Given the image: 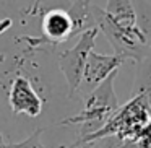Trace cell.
Here are the masks:
<instances>
[{"instance_id":"cell-10","label":"cell","mask_w":151,"mask_h":148,"mask_svg":"<svg viewBox=\"0 0 151 148\" xmlns=\"http://www.w3.org/2000/svg\"><path fill=\"white\" fill-rule=\"evenodd\" d=\"M104 12L122 26H135V10L132 0H107Z\"/></svg>"},{"instance_id":"cell-5","label":"cell","mask_w":151,"mask_h":148,"mask_svg":"<svg viewBox=\"0 0 151 148\" xmlns=\"http://www.w3.org/2000/svg\"><path fill=\"white\" fill-rule=\"evenodd\" d=\"M8 103L12 112L24 114L28 117H39L42 114L44 99L24 75H17L8 90Z\"/></svg>"},{"instance_id":"cell-6","label":"cell","mask_w":151,"mask_h":148,"mask_svg":"<svg viewBox=\"0 0 151 148\" xmlns=\"http://www.w3.org/2000/svg\"><path fill=\"white\" fill-rule=\"evenodd\" d=\"M124 60H125L124 57L117 56V54L106 56V54H98L94 51H91L88 54L85 69H83V77H81V83H80L78 91L86 96L102 80L107 78L112 72L120 69Z\"/></svg>"},{"instance_id":"cell-4","label":"cell","mask_w":151,"mask_h":148,"mask_svg":"<svg viewBox=\"0 0 151 148\" xmlns=\"http://www.w3.org/2000/svg\"><path fill=\"white\" fill-rule=\"evenodd\" d=\"M98 34H99L98 28H91V30L83 31L75 46L62 51L59 54V67L70 88V95H75L78 91L86 59H88V54L94 47Z\"/></svg>"},{"instance_id":"cell-13","label":"cell","mask_w":151,"mask_h":148,"mask_svg":"<svg viewBox=\"0 0 151 148\" xmlns=\"http://www.w3.org/2000/svg\"><path fill=\"white\" fill-rule=\"evenodd\" d=\"M127 148H151V119L141 127V130Z\"/></svg>"},{"instance_id":"cell-7","label":"cell","mask_w":151,"mask_h":148,"mask_svg":"<svg viewBox=\"0 0 151 148\" xmlns=\"http://www.w3.org/2000/svg\"><path fill=\"white\" fill-rule=\"evenodd\" d=\"M41 30L46 43L60 44L73 38V23L67 8H49L41 15Z\"/></svg>"},{"instance_id":"cell-16","label":"cell","mask_w":151,"mask_h":148,"mask_svg":"<svg viewBox=\"0 0 151 148\" xmlns=\"http://www.w3.org/2000/svg\"><path fill=\"white\" fill-rule=\"evenodd\" d=\"M13 25L12 18H0V34H4L5 31H8Z\"/></svg>"},{"instance_id":"cell-3","label":"cell","mask_w":151,"mask_h":148,"mask_svg":"<svg viewBox=\"0 0 151 148\" xmlns=\"http://www.w3.org/2000/svg\"><path fill=\"white\" fill-rule=\"evenodd\" d=\"M93 15L96 20V28L99 30V33L107 38L117 56L124 59H133L138 62L151 51V47L146 44L145 38L138 31L137 25L132 28L122 26L106 13L104 8L94 4H93Z\"/></svg>"},{"instance_id":"cell-9","label":"cell","mask_w":151,"mask_h":148,"mask_svg":"<svg viewBox=\"0 0 151 148\" xmlns=\"http://www.w3.org/2000/svg\"><path fill=\"white\" fill-rule=\"evenodd\" d=\"M137 64V75L132 88V96L141 95L146 99L151 111V51Z\"/></svg>"},{"instance_id":"cell-2","label":"cell","mask_w":151,"mask_h":148,"mask_svg":"<svg viewBox=\"0 0 151 148\" xmlns=\"http://www.w3.org/2000/svg\"><path fill=\"white\" fill-rule=\"evenodd\" d=\"M117 73H119V70L112 72L96 88H93L85 96V108L78 114L65 117L60 122V125H65V124L83 125V130L80 134V137L98 130L109 119V116L119 108V99L114 91V80L117 78Z\"/></svg>"},{"instance_id":"cell-15","label":"cell","mask_w":151,"mask_h":148,"mask_svg":"<svg viewBox=\"0 0 151 148\" xmlns=\"http://www.w3.org/2000/svg\"><path fill=\"white\" fill-rule=\"evenodd\" d=\"M91 148H125V143L115 135H107L99 140H94Z\"/></svg>"},{"instance_id":"cell-18","label":"cell","mask_w":151,"mask_h":148,"mask_svg":"<svg viewBox=\"0 0 151 148\" xmlns=\"http://www.w3.org/2000/svg\"><path fill=\"white\" fill-rule=\"evenodd\" d=\"M5 138H4V134H2V130H0V148H5Z\"/></svg>"},{"instance_id":"cell-11","label":"cell","mask_w":151,"mask_h":148,"mask_svg":"<svg viewBox=\"0 0 151 148\" xmlns=\"http://www.w3.org/2000/svg\"><path fill=\"white\" fill-rule=\"evenodd\" d=\"M135 10V25L146 44L151 47V2L148 0H132Z\"/></svg>"},{"instance_id":"cell-17","label":"cell","mask_w":151,"mask_h":148,"mask_svg":"<svg viewBox=\"0 0 151 148\" xmlns=\"http://www.w3.org/2000/svg\"><path fill=\"white\" fill-rule=\"evenodd\" d=\"M91 147H93V142H75L73 145H70L67 148H91Z\"/></svg>"},{"instance_id":"cell-1","label":"cell","mask_w":151,"mask_h":148,"mask_svg":"<svg viewBox=\"0 0 151 148\" xmlns=\"http://www.w3.org/2000/svg\"><path fill=\"white\" fill-rule=\"evenodd\" d=\"M150 119L151 111L146 99L141 95L132 96L130 101L125 103L124 106H119L98 130L78 137L76 142H94L102 137H107V135H115L124 142L125 148H127Z\"/></svg>"},{"instance_id":"cell-8","label":"cell","mask_w":151,"mask_h":148,"mask_svg":"<svg viewBox=\"0 0 151 148\" xmlns=\"http://www.w3.org/2000/svg\"><path fill=\"white\" fill-rule=\"evenodd\" d=\"M73 23V36L81 34L83 31L96 28V20L93 15V4L89 0H76L67 7Z\"/></svg>"},{"instance_id":"cell-12","label":"cell","mask_w":151,"mask_h":148,"mask_svg":"<svg viewBox=\"0 0 151 148\" xmlns=\"http://www.w3.org/2000/svg\"><path fill=\"white\" fill-rule=\"evenodd\" d=\"M44 129H36L31 135H28L24 140L18 142V143H7L5 148H47L46 145L41 140V135H42ZM63 148V147H60Z\"/></svg>"},{"instance_id":"cell-14","label":"cell","mask_w":151,"mask_h":148,"mask_svg":"<svg viewBox=\"0 0 151 148\" xmlns=\"http://www.w3.org/2000/svg\"><path fill=\"white\" fill-rule=\"evenodd\" d=\"M68 5H70V0H34L31 15H42L49 8H55V7L67 8Z\"/></svg>"}]
</instances>
